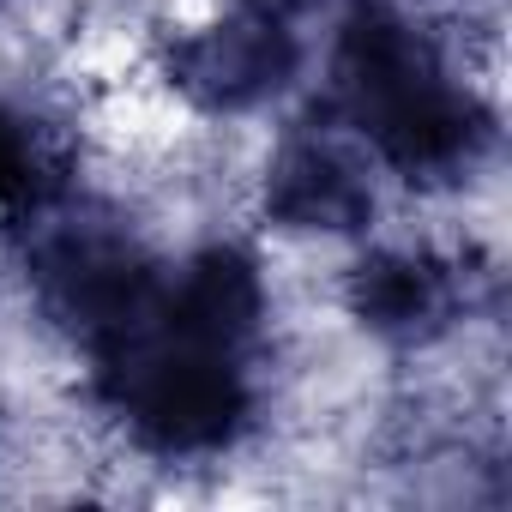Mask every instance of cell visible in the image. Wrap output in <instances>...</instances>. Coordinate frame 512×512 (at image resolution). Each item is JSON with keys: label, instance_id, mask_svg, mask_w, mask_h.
Masks as SVG:
<instances>
[{"label": "cell", "instance_id": "obj_1", "mask_svg": "<svg viewBox=\"0 0 512 512\" xmlns=\"http://www.w3.org/2000/svg\"><path fill=\"white\" fill-rule=\"evenodd\" d=\"M314 109L416 193L464 187L500 145L494 103L458 73L446 37L410 0H344L332 79Z\"/></svg>", "mask_w": 512, "mask_h": 512}, {"label": "cell", "instance_id": "obj_2", "mask_svg": "<svg viewBox=\"0 0 512 512\" xmlns=\"http://www.w3.org/2000/svg\"><path fill=\"white\" fill-rule=\"evenodd\" d=\"M163 278V272H157ZM266 350H235L223 338L193 332L175 320L151 284L139 314L85 350V392L121 428V440L175 470V464H223L235 458L266 416Z\"/></svg>", "mask_w": 512, "mask_h": 512}, {"label": "cell", "instance_id": "obj_3", "mask_svg": "<svg viewBox=\"0 0 512 512\" xmlns=\"http://www.w3.org/2000/svg\"><path fill=\"white\" fill-rule=\"evenodd\" d=\"M302 19L284 0H223L199 25L157 37V79L205 121H241L272 109L302 73Z\"/></svg>", "mask_w": 512, "mask_h": 512}, {"label": "cell", "instance_id": "obj_4", "mask_svg": "<svg viewBox=\"0 0 512 512\" xmlns=\"http://www.w3.org/2000/svg\"><path fill=\"white\" fill-rule=\"evenodd\" d=\"M260 211L284 235H326V241L368 235L380 217L374 157L326 109H314L308 121L278 133L272 163L260 175Z\"/></svg>", "mask_w": 512, "mask_h": 512}, {"label": "cell", "instance_id": "obj_5", "mask_svg": "<svg viewBox=\"0 0 512 512\" xmlns=\"http://www.w3.org/2000/svg\"><path fill=\"white\" fill-rule=\"evenodd\" d=\"M344 314L386 350H434L476 314V272L458 253L392 241L344 272Z\"/></svg>", "mask_w": 512, "mask_h": 512}, {"label": "cell", "instance_id": "obj_6", "mask_svg": "<svg viewBox=\"0 0 512 512\" xmlns=\"http://www.w3.org/2000/svg\"><path fill=\"white\" fill-rule=\"evenodd\" d=\"M73 187L67 145L25 109L0 103V235H19L43 205Z\"/></svg>", "mask_w": 512, "mask_h": 512}]
</instances>
